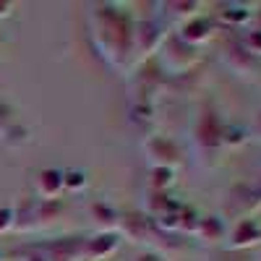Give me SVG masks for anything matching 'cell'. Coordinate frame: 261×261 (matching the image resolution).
Returning a JSON list of instances; mask_svg holds the SVG:
<instances>
[{"mask_svg": "<svg viewBox=\"0 0 261 261\" xmlns=\"http://www.w3.org/2000/svg\"><path fill=\"white\" fill-rule=\"evenodd\" d=\"M11 225V212L8 209H0V230H6Z\"/></svg>", "mask_w": 261, "mask_h": 261, "instance_id": "1", "label": "cell"}, {"mask_svg": "<svg viewBox=\"0 0 261 261\" xmlns=\"http://www.w3.org/2000/svg\"><path fill=\"white\" fill-rule=\"evenodd\" d=\"M8 13V3H0V16H6Z\"/></svg>", "mask_w": 261, "mask_h": 261, "instance_id": "2", "label": "cell"}]
</instances>
